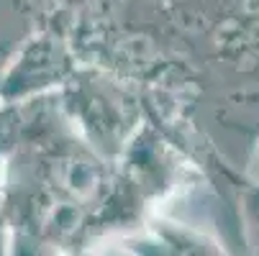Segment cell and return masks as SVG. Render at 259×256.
Returning <instances> with one entry per match:
<instances>
[{"instance_id": "obj_1", "label": "cell", "mask_w": 259, "mask_h": 256, "mask_svg": "<svg viewBox=\"0 0 259 256\" xmlns=\"http://www.w3.org/2000/svg\"><path fill=\"white\" fill-rule=\"evenodd\" d=\"M0 248H3V241H0Z\"/></svg>"}]
</instances>
